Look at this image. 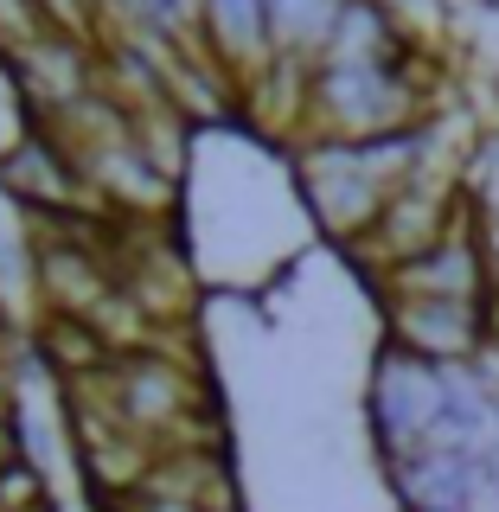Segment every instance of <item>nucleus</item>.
Segmentation results:
<instances>
[{"mask_svg": "<svg viewBox=\"0 0 499 512\" xmlns=\"http://www.w3.org/2000/svg\"><path fill=\"white\" fill-rule=\"evenodd\" d=\"M13 455H20V410L0 416V461H13Z\"/></svg>", "mask_w": 499, "mask_h": 512, "instance_id": "nucleus-2", "label": "nucleus"}, {"mask_svg": "<svg viewBox=\"0 0 499 512\" xmlns=\"http://www.w3.org/2000/svg\"><path fill=\"white\" fill-rule=\"evenodd\" d=\"M384 314H391V346H404L429 365H474V352L487 346V301L404 295L384 301Z\"/></svg>", "mask_w": 499, "mask_h": 512, "instance_id": "nucleus-1", "label": "nucleus"}, {"mask_svg": "<svg viewBox=\"0 0 499 512\" xmlns=\"http://www.w3.org/2000/svg\"><path fill=\"white\" fill-rule=\"evenodd\" d=\"M7 352H13V333H0V372H13V365H7Z\"/></svg>", "mask_w": 499, "mask_h": 512, "instance_id": "nucleus-3", "label": "nucleus"}]
</instances>
